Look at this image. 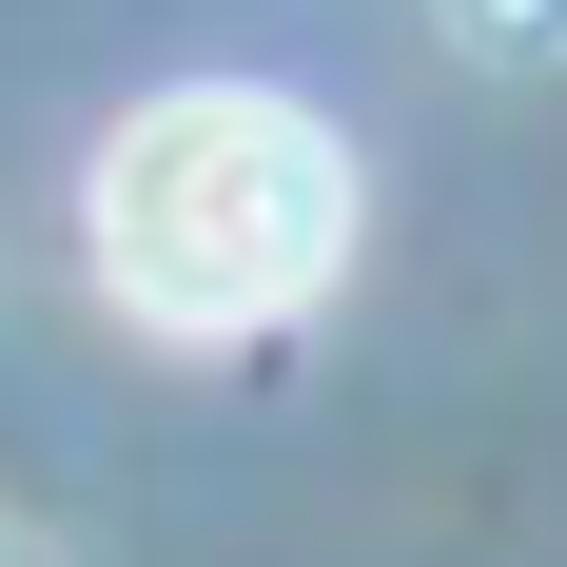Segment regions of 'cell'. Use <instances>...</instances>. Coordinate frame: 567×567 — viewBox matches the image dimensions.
Segmentation results:
<instances>
[{
    "instance_id": "obj_1",
    "label": "cell",
    "mask_w": 567,
    "mask_h": 567,
    "mask_svg": "<svg viewBox=\"0 0 567 567\" xmlns=\"http://www.w3.org/2000/svg\"><path fill=\"white\" fill-rule=\"evenodd\" d=\"M79 235H99V293L137 333H275L352 255V137L275 79H176L99 137Z\"/></svg>"
},
{
    "instance_id": "obj_2",
    "label": "cell",
    "mask_w": 567,
    "mask_h": 567,
    "mask_svg": "<svg viewBox=\"0 0 567 567\" xmlns=\"http://www.w3.org/2000/svg\"><path fill=\"white\" fill-rule=\"evenodd\" d=\"M470 59H567V0H451Z\"/></svg>"
}]
</instances>
